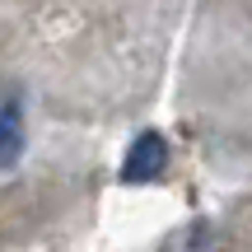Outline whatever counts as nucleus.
<instances>
[{
	"instance_id": "1",
	"label": "nucleus",
	"mask_w": 252,
	"mask_h": 252,
	"mask_svg": "<svg viewBox=\"0 0 252 252\" xmlns=\"http://www.w3.org/2000/svg\"><path fill=\"white\" fill-rule=\"evenodd\" d=\"M163 168H168V140H163L159 131H145V135H135V145L126 150L122 178H126V182H154Z\"/></svg>"
},
{
	"instance_id": "2",
	"label": "nucleus",
	"mask_w": 252,
	"mask_h": 252,
	"mask_svg": "<svg viewBox=\"0 0 252 252\" xmlns=\"http://www.w3.org/2000/svg\"><path fill=\"white\" fill-rule=\"evenodd\" d=\"M19 154H24V108H19V98H9L0 108V173L14 168Z\"/></svg>"
}]
</instances>
